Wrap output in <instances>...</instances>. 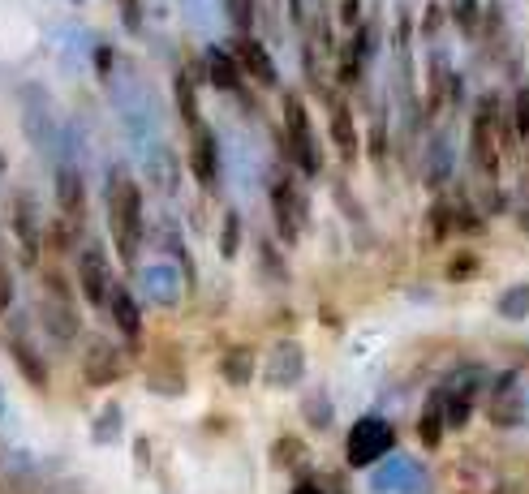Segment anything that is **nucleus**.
Masks as SVG:
<instances>
[{"mask_svg": "<svg viewBox=\"0 0 529 494\" xmlns=\"http://www.w3.org/2000/svg\"><path fill=\"white\" fill-rule=\"evenodd\" d=\"M78 280H82V293H87V305L108 301V267H104V254H99L95 245H87V254H82Z\"/></svg>", "mask_w": 529, "mask_h": 494, "instance_id": "1a4fd4ad", "label": "nucleus"}, {"mask_svg": "<svg viewBox=\"0 0 529 494\" xmlns=\"http://www.w3.org/2000/svg\"><path fill=\"white\" fill-rule=\"evenodd\" d=\"M185 9H194V18L203 22V26L211 22V9H207V0H185Z\"/></svg>", "mask_w": 529, "mask_h": 494, "instance_id": "c756f323", "label": "nucleus"}, {"mask_svg": "<svg viewBox=\"0 0 529 494\" xmlns=\"http://www.w3.org/2000/svg\"><path fill=\"white\" fill-rule=\"evenodd\" d=\"M177 104H181V116L190 121V129L194 125H203V116H198V99H194V86H190V78H177Z\"/></svg>", "mask_w": 529, "mask_h": 494, "instance_id": "4be33fe9", "label": "nucleus"}, {"mask_svg": "<svg viewBox=\"0 0 529 494\" xmlns=\"http://www.w3.org/2000/svg\"><path fill=\"white\" fill-rule=\"evenodd\" d=\"M370 490L375 494H431L426 490V473L422 464H413L409 456H388L370 473Z\"/></svg>", "mask_w": 529, "mask_h": 494, "instance_id": "20e7f679", "label": "nucleus"}, {"mask_svg": "<svg viewBox=\"0 0 529 494\" xmlns=\"http://www.w3.org/2000/svg\"><path fill=\"white\" fill-rule=\"evenodd\" d=\"M9 305H13V275L0 263V310H9Z\"/></svg>", "mask_w": 529, "mask_h": 494, "instance_id": "c85d7f7f", "label": "nucleus"}, {"mask_svg": "<svg viewBox=\"0 0 529 494\" xmlns=\"http://www.w3.org/2000/svg\"><path fill=\"white\" fill-rule=\"evenodd\" d=\"M207 69H211V82H216L220 91L241 95V65H237V56H233V52L211 48V52H207Z\"/></svg>", "mask_w": 529, "mask_h": 494, "instance_id": "f8f14e48", "label": "nucleus"}, {"mask_svg": "<svg viewBox=\"0 0 529 494\" xmlns=\"http://www.w3.org/2000/svg\"><path fill=\"white\" fill-rule=\"evenodd\" d=\"M56 198H61V211H69V215L82 207V181H78V168L74 164L56 168Z\"/></svg>", "mask_w": 529, "mask_h": 494, "instance_id": "f3484780", "label": "nucleus"}, {"mask_svg": "<svg viewBox=\"0 0 529 494\" xmlns=\"http://www.w3.org/2000/svg\"><path fill=\"white\" fill-rule=\"evenodd\" d=\"M340 22L357 26V0H345V5H340Z\"/></svg>", "mask_w": 529, "mask_h": 494, "instance_id": "7c9ffc66", "label": "nucleus"}, {"mask_svg": "<svg viewBox=\"0 0 529 494\" xmlns=\"http://www.w3.org/2000/svg\"><path fill=\"white\" fill-rule=\"evenodd\" d=\"M233 56H237V65L246 69L250 78H259L263 86H276V82H280V74H276V65H271L267 48H263V43H254L250 35L237 39V52H233Z\"/></svg>", "mask_w": 529, "mask_h": 494, "instance_id": "6e6552de", "label": "nucleus"}, {"mask_svg": "<svg viewBox=\"0 0 529 494\" xmlns=\"http://www.w3.org/2000/svg\"><path fill=\"white\" fill-rule=\"evenodd\" d=\"M112 318H117V327H121V336L125 340H138V331H142V314H138V301L130 293H112Z\"/></svg>", "mask_w": 529, "mask_h": 494, "instance_id": "4468645a", "label": "nucleus"}, {"mask_svg": "<svg viewBox=\"0 0 529 494\" xmlns=\"http://www.w3.org/2000/svg\"><path fill=\"white\" fill-rule=\"evenodd\" d=\"M224 9H228V22L237 26V35H250V26H254V0H224Z\"/></svg>", "mask_w": 529, "mask_h": 494, "instance_id": "412c9836", "label": "nucleus"}, {"mask_svg": "<svg viewBox=\"0 0 529 494\" xmlns=\"http://www.w3.org/2000/svg\"><path fill=\"white\" fill-rule=\"evenodd\" d=\"M474 271H478V258H469V254H465V258H456V263L448 267V280H469Z\"/></svg>", "mask_w": 529, "mask_h": 494, "instance_id": "cd10ccee", "label": "nucleus"}, {"mask_svg": "<svg viewBox=\"0 0 529 494\" xmlns=\"http://www.w3.org/2000/svg\"><path fill=\"white\" fill-rule=\"evenodd\" d=\"M284 129H289V151H293V164L306 172V177H319L323 159H319V142H314V129H310V116L306 104L297 95L284 99Z\"/></svg>", "mask_w": 529, "mask_h": 494, "instance_id": "7ed1b4c3", "label": "nucleus"}, {"mask_svg": "<svg viewBox=\"0 0 529 494\" xmlns=\"http://www.w3.org/2000/svg\"><path fill=\"white\" fill-rule=\"evenodd\" d=\"M491 421H495V426H517V421H525V400H521L517 374H504V379L495 383V396H491Z\"/></svg>", "mask_w": 529, "mask_h": 494, "instance_id": "423d86ee", "label": "nucleus"}, {"mask_svg": "<svg viewBox=\"0 0 529 494\" xmlns=\"http://www.w3.org/2000/svg\"><path fill=\"white\" fill-rule=\"evenodd\" d=\"M495 310L504 314V318H512V323L529 318V284H512V288H504V293H499V301H495Z\"/></svg>", "mask_w": 529, "mask_h": 494, "instance_id": "a211bd4d", "label": "nucleus"}, {"mask_svg": "<svg viewBox=\"0 0 529 494\" xmlns=\"http://www.w3.org/2000/svg\"><path fill=\"white\" fill-rule=\"evenodd\" d=\"M117 434H121V409L117 404H108L104 417L95 421V443H117Z\"/></svg>", "mask_w": 529, "mask_h": 494, "instance_id": "5701e85b", "label": "nucleus"}, {"mask_svg": "<svg viewBox=\"0 0 529 494\" xmlns=\"http://www.w3.org/2000/svg\"><path fill=\"white\" fill-rule=\"evenodd\" d=\"M293 494H323V490H319V486H314V482H302V486H297Z\"/></svg>", "mask_w": 529, "mask_h": 494, "instance_id": "2f4dec72", "label": "nucleus"}, {"mask_svg": "<svg viewBox=\"0 0 529 494\" xmlns=\"http://www.w3.org/2000/svg\"><path fill=\"white\" fill-rule=\"evenodd\" d=\"M302 194L293 190V185H276V194H271V207H276V224H280V237L284 241H297V215H302Z\"/></svg>", "mask_w": 529, "mask_h": 494, "instance_id": "9b49d317", "label": "nucleus"}, {"mask_svg": "<svg viewBox=\"0 0 529 494\" xmlns=\"http://www.w3.org/2000/svg\"><path fill=\"white\" fill-rule=\"evenodd\" d=\"M512 125H517L521 138H529V91H517V104H512Z\"/></svg>", "mask_w": 529, "mask_h": 494, "instance_id": "bb28decb", "label": "nucleus"}, {"mask_svg": "<svg viewBox=\"0 0 529 494\" xmlns=\"http://www.w3.org/2000/svg\"><path fill=\"white\" fill-rule=\"evenodd\" d=\"M108 220H112V237H117L121 258H134L142 241V194L125 172H112L108 181Z\"/></svg>", "mask_w": 529, "mask_h": 494, "instance_id": "f257e3e1", "label": "nucleus"}, {"mask_svg": "<svg viewBox=\"0 0 529 494\" xmlns=\"http://www.w3.org/2000/svg\"><path fill=\"white\" fill-rule=\"evenodd\" d=\"M302 370H306L302 344L280 340L276 348H271V357H267V383H271V387H293L297 379H302Z\"/></svg>", "mask_w": 529, "mask_h": 494, "instance_id": "39448f33", "label": "nucleus"}, {"mask_svg": "<svg viewBox=\"0 0 529 494\" xmlns=\"http://www.w3.org/2000/svg\"><path fill=\"white\" fill-rule=\"evenodd\" d=\"M289 5H293V13H302V0H289Z\"/></svg>", "mask_w": 529, "mask_h": 494, "instance_id": "473e14b6", "label": "nucleus"}, {"mask_svg": "<svg viewBox=\"0 0 529 494\" xmlns=\"http://www.w3.org/2000/svg\"><path fill=\"white\" fill-rule=\"evenodd\" d=\"M452 18L465 26V31H474L478 22V0H452Z\"/></svg>", "mask_w": 529, "mask_h": 494, "instance_id": "a878e982", "label": "nucleus"}, {"mask_svg": "<svg viewBox=\"0 0 529 494\" xmlns=\"http://www.w3.org/2000/svg\"><path fill=\"white\" fill-rule=\"evenodd\" d=\"M443 426H448V409H443V387L426 400V413H422V443L426 447H439L443 439Z\"/></svg>", "mask_w": 529, "mask_h": 494, "instance_id": "2eb2a0df", "label": "nucleus"}, {"mask_svg": "<svg viewBox=\"0 0 529 494\" xmlns=\"http://www.w3.org/2000/svg\"><path fill=\"white\" fill-rule=\"evenodd\" d=\"M525 228H529V215H525Z\"/></svg>", "mask_w": 529, "mask_h": 494, "instance_id": "72a5a7b5", "label": "nucleus"}, {"mask_svg": "<svg viewBox=\"0 0 529 494\" xmlns=\"http://www.w3.org/2000/svg\"><path fill=\"white\" fill-rule=\"evenodd\" d=\"M332 142L340 147L345 159H357V129H353V112L345 104L332 108Z\"/></svg>", "mask_w": 529, "mask_h": 494, "instance_id": "dca6fc26", "label": "nucleus"}, {"mask_svg": "<svg viewBox=\"0 0 529 494\" xmlns=\"http://www.w3.org/2000/svg\"><path fill=\"white\" fill-rule=\"evenodd\" d=\"M216 164H220V147H216V138H211V129H207V121H203V125H194L190 168H194V177L203 181V185H216Z\"/></svg>", "mask_w": 529, "mask_h": 494, "instance_id": "0eeeda50", "label": "nucleus"}, {"mask_svg": "<svg viewBox=\"0 0 529 494\" xmlns=\"http://www.w3.org/2000/svg\"><path fill=\"white\" fill-rule=\"evenodd\" d=\"M220 370L228 383H250V353H228Z\"/></svg>", "mask_w": 529, "mask_h": 494, "instance_id": "b1692460", "label": "nucleus"}, {"mask_svg": "<svg viewBox=\"0 0 529 494\" xmlns=\"http://www.w3.org/2000/svg\"><path fill=\"white\" fill-rule=\"evenodd\" d=\"M448 177H452V142H448V134H435L431 155H426V181L443 185Z\"/></svg>", "mask_w": 529, "mask_h": 494, "instance_id": "ddd939ff", "label": "nucleus"}, {"mask_svg": "<svg viewBox=\"0 0 529 494\" xmlns=\"http://www.w3.org/2000/svg\"><path fill=\"white\" fill-rule=\"evenodd\" d=\"M142 288H147V297H155L160 305H177V297H181V280H177L173 263H151L142 271Z\"/></svg>", "mask_w": 529, "mask_h": 494, "instance_id": "9d476101", "label": "nucleus"}, {"mask_svg": "<svg viewBox=\"0 0 529 494\" xmlns=\"http://www.w3.org/2000/svg\"><path fill=\"white\" fill-rule=\"evenodd\" d=\"M237 228H241V215H237V211H228V215H224V237H220L224 258H233V254H237Z\"/></svg>", "mask_w": 529, "mask_h": 494, "instance_id": "393cba45", "label": "nucleus"}, {"mask_svg": "<svg viewBox=\"0 0 529 494\" xmlns=\"http://www.w3.org/2000/svg\"><path fill=\"white\" fill-rule=\"evenodd\" d=\"M13 224H18L22 241H26V250L35 254V245H39V232H35V207H31L26 198H18V207H13Z\"/></svg>", "mask_w": 529, "mask_h": 494, "instance_id": "aec40b11", "label": "nucleus"}, {"mask_svg": "<svg viewBox=\"0 0 529 494\" xmlns=\"http://www.w3.org/2000/svg\"><path fill=\"white\" fill-rule=\"evenodd\" d=\"M392 447H396V430L388 426V421H383V417H362V421H357V426L349 430L345 456H349L353 469H370V464L388 460Z\"/></svg>", "mask_w": 529, "mask_h": 494, "instance_id": "f03ea898", "label": "nucleus"}, {"mask_svg": "<svg viewBox=\"0 0 529 494\" xmlns=\"http://www.w3.org/2000/svg\"><path fill=\"white\" fill-rule=\"evenodd\" d=\"M9 353H13V361H18V366H22V374H26V379H31L35 387H44V361H39V357L31 353V344L13 336V340H9Z\"/></svg>", "mask_w": 529, "mask_h": 494, "instance_id": "6ab92c4d", "label": "nucleus"}]
</instances>
